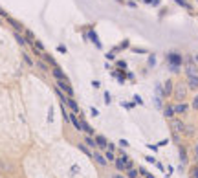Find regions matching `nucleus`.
Returning <instances> with one entry per match:
<instances>
[{
	"label": "nucleus",
	"instance_id": "obj_4",
	"mask_svg": "<svg viewBox=\"0 0 198 178\" xmlns=\"http://www.w3.org/2000/svg\"><path fill=\"white\" fill-rule=\"evenodd\" d=\"M185 94H187V86L178 84V86H176V90H174V98L178 99V101H183V99H185Z\"/></svg>",
	"mask_w": 198,
	"mask_h": 178
},
{
	"label": "nucleus",
	"instance_id": "obj_8",
	"mask_svg": "<svg viewBox=\"0 0 198 178\" xmlns=\"http://www.w3.org/2000/svg\"><path fill=\"white\" fill-rule=\"evenodd\" d=\"M163 116H165L167 119H173L174 116H176L174 107H173V105H167V107H165V110H163Z\"/></svg>",
	"mask_w": 198,
	"mask_h": 178
},
{
	"label": "nucleus",
	"instance_id": "obj_3",
	"mask_svg": "<svg viewBox=\"0 0 198 178\" xmlns=\"http://www.w3.org/2000/svg\"><path fill=\"white\" fill-rule=\"evenodd\" d=\"M171 127H173V130H174V132H185V127H187V125H185V123H183V121H180V119H171Z\"/></svg>",
	"mask_w": 198,
	"mask_h": 178
},
{
	"label": "nucleus",
	"instance_id": "obj_1",
	"mask_svg": "<svg viewBox=\"0 0 198 178\" xmlns=\"http://www.w3.org/2000/svg\"><path fill=\"white\" fill-rule=\"evenodd\" d=\"M55 86H59L61 92H64L66 96H74V88H72V84H70V81L68 79H55Z\"/></svg>",
	"mask_w": 198,
	"mask_h": 178
},
{
	"label": "nucleus",
	"instance_id": "obj_17",
	"mask_svg": "<svg viewBox=\"0 0 198 178\" xmlns=\"http://www.w3.org/2000/svg\"><path fill=\"white\" fill-rule=\"evenodd\" d=\"M105 158L108 160V162H116V156H114V151H106V153H105Z\"/></svg>",
	"mask_w": 198,
	"mask_h": 178
},
{
	"label": "nucleus",
	"instance_id": "obj_20",
	"mask_svg": "<svg viewBox=\"0 0 198 178\" xmlns=\"http://www.w3.org/2000/svg\"><path fill=\"white\" fill-rule=\"evenodd\" d=\"M119 147H123V149L128 147V141H127V139H119Z\"/></svg>",
	"mask_w": 198,
	"mask_h": 178
},
{
	"label": "nucleus",
	"instance_id": "obj_7",
	"mask_svg": "<svg viewBox=\"0 0 198 178\" xmlns=\"http://www.w3.org/2000/svg\"><path fill=\"white\" fill-rule=\"evenodd\" d=\"M169 62H171V66H178V68H180V64H182V57H180L178 53H171V55H169Z\"/></svg>",
	"mask_w": 198,
	"mask_h": 178
},
{
	"label": "nucleus",
	"instance_id": "obj_11",
	"mask_svg": "<svg viewBox=\"0 0 198 178\" xmlns=\"http://www.w3.org/2000/svg\"><path fill=\"white\" fill-rule=\"evenodd\" d=\"M94 160H96V162H97L99 165H106V162H108V160L105 158V156H103V154H99V153H96V154H94Z\"/></svg>",
	"mask_w": 198,
	"mask_h": 178
},
{
	"label": "nucleus",
	"instance_id": "obj_19",
	"mask_svg": "<svg viewBox=\"0 0 198 178\" xmlns=\"http://www.w3.org/2000/svg\"><path fill=\"white\" fill-rule=\"evenodd\" d=\"M180 158H182V163H185L187 162V154H185V151L180 147Z\"/></svg>",
	"mask_w": 198,
	"mask_h": 178
},
{
	"label": "nucleus",
	"instance_id": "obj_30",
	"mask_svg": "<svg viewBox=\"0 0 198 178\" xmlns=\"http://www.w3.org/2000/svg\"><path fill=\"white\" fill-rule=\"evenodd\" d=\"M138 178H139V176H138Z\"/></svg>",
	"mask_w": 198,
	"mask_h": 178
},
{
	"label": "nucleus",
	"instance_id": "obj_23",
	"mask_svg": "<svg viewBox=\"0 0 198 178\" xmlns=\"http://www.w3.org/2000/svg\"><path fill=\"white\" fill-rule=\"evenodd\" d=\"M193 108H196V110H198V96L193 99Z\"/></svg>",
	"mask_w": 198,
	"mask_h": 178
},
{
	"label": "nucleus",
	"instance_id": "obj_10",
	"mask_svg": "<svg viewBox=\"0 0 198 178\" xmlns=\"http://www.w3.org/2000/svg\"><path fill=\"white\" fill-rule=\"evenodd\" d=\"M81 125H83V132H86V134H94V129H92L84 119H81Z\"/></svg>",
	"mask_w": 198,
	"mask_h": 178
},
{
	"label": "nucleus",
	"instance_id": "obj_29",
	"mask_svg": "<svg viewBox=\"0 0 198 178\" xmlns=\"http://www.w3.org/2000/svg\"><path fill=\"white\" fill-rule=\"evenodd\" d=\"M196 61H198V55H196Z\"/></svg>",
	"mask_w": 198,
	"mask_h": 178
},
{
	"label": "nucleus",
	"instance_id": "obj_12",
	"mask_svg": "<svg viewBox=\"0 0 198 178\" xmlns=\"http://www.w3.org/2000/svg\"><path fill=\"white\" fill-rule=\"evenodd\" d=\"M79 151H81V153H84L86 156H90V158H94V153H92V151H90V149H88V147H86L84 143H81V145H79Z\"/></svg>",
	"mask_w": 198,
	"mask_h": 178
},
{
	"label": "nucleus",
	"instance_id": "obj_28",
	"mask_svg": "<svg viewBox=\"0 0 198 178\" xmlns=\"http://www.w3.org/2000/svg\"><path fill=\"white\" fill-rule=\"evenodd\" d=\"M114 178H123V176H121V175H114Z\"/></svg>",
	"mask_w": 198,
	"mask_h": 178
},
{
	"label": "nucleus",
	"instance_id": "obj_21",
	"mask_svg": "<svg viewBox=\"0 0 198 178\" xmlns=\"http://www.w3.org/2000/svg\"><path fill=\"white\" fill-rule=\"evenodd\" d=\"M176 2H178L180 6H183V7H187V9H189V7H191V6H189V4H187V2H185V0H176Z\"/></svg>",
	"mask_w": 198,
	"mask_h": 178
},
{
	"label": "nucleus",
	"instance_id": "obj_5",
	"mask_svg": "<svg viewBox=\"0 0 198 178\" xmlns=\"http://www.w3.org/2000/svg\"><path fill=\"white\" fill-rule=\"evenodd\" d=\"M187 86H189L191 90H198V74L187 75Z\"/></svg>",
	"mask_w": 198,
	"mask_h": 178
},
{
	"label": "nucleus",
	"instance_id": "obj_22",
	"mask_svg": "<svg viewBox=\"0 0 198 178\" xmlns=\"http://www.w3.org/2000/svg\"><path fill=\"white\" fill-rule=\"evenodd\" d=\"M191 175H193V176H191V178H198V167H193V171H191Z\"/></svg>",
	"mask_w": 198,
	"mask_h": 178
},
{
	"label": "nucleus",
	"instance_id": "obj_26",
	"mask_svg": "<svg viewBox=\"0 0 198 178\" xmlns=\"http://www.w3.org/2000/svg\"><path fill=\"white\" fill-rule=\"evenodd\" d=\"M37 64H39V68H42V70H48V66H46V64H44V62H40V61H39V62H37Z\"/></svg>",
	"mask_w": 198,
	"mask_h": 178
},
{
	"label": "nucleus",
	"instance_id": "obj_6",
	"mask_svg": "<svg viewBox=\"0 0 198 178\" xmlns=\"http://www.w3.org/2000/svg\"><path fill=\"white\" fill-rule=\"evenodd\" d=\"M173 107H174V112L176 114H185L189 110V105L187 103H178V105H173Z\"/></svg>",
	"mask_w": 198,
	"mask_h": 178
},
{
	"label": "nucleus",
	"instance_id": "obj_18",
	"mask_svg": "<svg viewBox=\"0 0 198 178\" xmlns=\"http://www.w3.org/2000/svg\"><path fill=\"white\" fill-rule=\"evenodd\" d=\"M114 163H116V167H118L119 171H123V169H127V167H125V163L121 162V158H118V160H116V162H114Z\"/></svg>",
	"mask_w": 198,
	"mask_h": 178
},
{
	"label": "nucleus",
	"instance_id": "obj_27",
	"mask_svg": "<svg viewBox=\"0 0 198 178\" xmlns=\"http://www.w3.org/2000/svg\"><path fill=\"white\" fill-rule=\"evenodd\" d=\"M195 156H196V162H198V143L195 145Z\"/></svg>",
	"mask_w": 198,
	"mask_h": 178
},
{
	"label": "nucleus",
	"instance_id": "obj_25",
	"mask_svg": "<svg viewBox=\"0 0 198 178\" xmlns=\"http://www.w3.org/2000/svg\"><path fill=\"white\" fill-rule=\"evenodd\" d=\"M147 162H149V163H156V158H152V156H147Z\"/></svg>",
	"mask_w": 198,
	"mask_h": 178
},
{
	"label": "nucleus",
	"instance_id": "obj_13",
	"mask_svg": "<svg viewBox=\"0 0 198 178\" xmlns=\"http://www.w3.org/2000/svg\"><path fill=\"white\" fill-rule=\"evenodd\" d=\"M127 176L128 178H138L139 176V169H134V167H132V169H127Z\"/></svg>",
	"mask_w": 198,
	"mask_h": 178
},
{
	"label": "nucleus",
	"instance_id": "obj_2",
	"mask_svg": "<svg viewBox=\"0 0 198 178\" xmlns=\"http://www.w3.org/2000/svg\"><path fill=\"white\" fill-rule=\"evenodd\" d=\"M66 119H70V123L75 127V130L83 132V125H81V121L77 119V114H75V112H70V114H66Z\"/></svg>",
	"mask_w": 198,
	"mask_h": 178
},
{
	"label": "nucleus",
	"instance_id": "obj_16",
	"mask_svg": "<svg viewBox=\"0 0 198 178\" xmlns=\"http://www.w3.org/2000/svg\"><path fill=\"white\" fill-rule=\"evenodd\" d=\"M84 141H86V145H88V147H92V149H96V147H97L96 139H94V138H90V136H86V139H84Z\"/></svg>",
	"mask_w": 198,
	"mask_h": 178
},
{
	"label": "nucleus",
	"instance_id": "obj_15",
	"mask_svg": "<svg viewBox=\"0 0 198 178\" xmlns=\"http://www.w3.org/2000/svg\"><path fill=\"white\" fill-rule=\"evenodd\" d=\"M163 94H165V96H171V94H173V83H171V81L165 83V92H163Z\"/></svg>",
	"mask_w": 198,
	"mask_h": 178
},
{
	"label": "nucleus",
	"instance_id": "obj_14",
	"mask_svg": "<svg viewBox=\"0 0 198 178\" xmlns=\"http://www.w3.org/2000/svg\"><path fill=\"white\" fill-rule=\"evenodd\" d=\"M52 74H53V77H55V79H66V75H64V74L61 72V70L57 68V66L53 68V72H52Z\"/></svg>",
	"mask_w": 198,
	"mask_h": 178
},
{
	"label": "nucleus",
	"instance_id": "obj_24",
	"mask_svg": "<svg viewBox=\"0 0 198 178\" xmlns=\"http://www.w3.org/2000/svg\"><path fill=\"white\" fill-rule=\"evenodd\" d=\"M156 167H158L160 171H165V165H163V163H160V162H156Z\"/></svg>",
	"mask_w": 198,
	"mask_h": 178
},
{
	"label": "nucleus",
	"instance_id": "obj_9",
	"mask_svg": "<svg viewBox=\"0 0 198 178\" xmlns=\"http://www.w3.org/2000/svg\"><path fill=\"white\" fill-rule=\"evenodd\" d=\"M96 143H97L99 149H106V147H108V141H106L105 136H97V138H96Z\"/></svg>",
	"mask_w": 198,
	"mask_h": 178
}]
</instances>
